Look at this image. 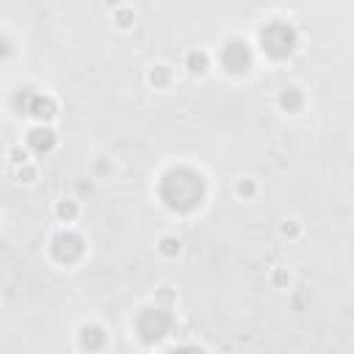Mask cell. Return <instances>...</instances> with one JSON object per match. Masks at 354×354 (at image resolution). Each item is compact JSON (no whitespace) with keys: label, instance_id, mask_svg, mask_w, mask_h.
<instances>
[{"label":"cell","instance_id":"obj_1","mask_svg":"<svg viewBox=\"0 0 354 354\" xmlns=\"http://www.w3.org/2000/svg\"><path fill=\"white\" fill-rule=\"evenodd\" d=\"M202 196H205V180L199 171H194L188 166L169 169L160 180V199L177 213L194 210L202 202Z\"/></svg>","mask_w":354,"mask_h":354},{"label":"cell","instance_id":"obj_2","mask_svg":"<svg viewBox=\"0 0 354 354\" xmlns=\"http://www.w3.org/2000/svg\"><path fill=\"white\" fill-rule=\"evenodd\" d=\"M260 41H263V50H266L268 55L285 58V55H290L293 47H296V30H293L290 25H285V22H271V25L263 28Z\"/></svg>","mask_w":354,"mask_h":354},{"label":"cell","instance_id":"obj_3","mask_svg":"<svg viewBox=\"0 0 354 354\" xmlns=\"http://www.w3.org/2000/svg\"><path fill=\"white\" fill-rule=\"evenodd\" d=\"M171 329V315L160 307H147L138 318H136V332L144 343H158L169 335Z\"/></svg>","mask_w":354,"mask_h":354},{"label":"cell","instance_id":"obj_4","mask_svg":"<svg viewBox=\"0 0 354 354\" xmlns=\"http://www.w3.org/2000/svg\"><path fill=\"white\" fill-rule=\"evenodd\" d=\"M53 254L61 263H75L83 254V238L77 232H58L53 241Z\"/></svg>","mask_w":354,"mask_h":354},{"label":"cell","instance_id":"obj_5","mask_svg":"<svg viewBox=\"0 0 354 354\" xmlns=\"http://www.w3.org/2000/svg\"><path fill=\"white\" fill-rule=\"evenodd\" d=\"M221 64L230 69V72H246L249 64H252V53L243 41H227L224 50H221Z\"/></svg>","mask_w":354,"mask_h":354},{"label":"cell","instance_id":"obj_6","mask_svg":"<svg viewBox=\"0 0 354 354\" xmlns=\"http://www.w3.org/2000/svg\"><path fill=\"white\" fill-rule=\"evenodd\" d=\"M17 108L25 111V113H30V116H39V119H50L55 113V102L53 100L39 97V94H33L28 88L22 94H17Z\"/></svg>","mask_w":354,"mask_h":354},{"label":"cell","instance_id":"obj_7","mask_svg":"<svg viewBox=\"0 0 354 354\" xmlns=\"http://www.w3.org/2000/svg\"><path fill=\"white\" fill-rule=\"evenodd\" d=\"M28 144L36 149V152H50L55 147V133L47 130V127H36L28 133Z\"/></svg>","mask_w":354,"mask_h":354},{"label":"cell","instance_id":"obj_8","mask_svg":"<svg viewBox=\"0 0 354 354\" xmlns=\"http://www.w3.org/2000/svg\"><path fill=\"white\" fill-rule=\"evenodd\" d=\"M80 343H83V348L97 351V348L105 343V332H102L100 326H83V332H80Z\"/></svg>","mask_w":354,"mask_h":354},{"label":"cell","instance_id":"obj_9","mask_svg":"<svg viewBox=\"0 0 354 354\" xmlns=\"http://www.w3.org/2000/svg\"><path fill=\"white\" fill-rule=\"evenodd\" d=\"M279 102H282L285 111H299V105H301V94H299V88H285L282 97H279Z\"/></svg>","mask_w":354,"mask_h":354},{"label":"cell","instance_id":"obj_10","mask_svg":"<svg viewBox=\"0 0 354 354\" xmlns=\"http://www.w3.org/2000/svg\"><path fill=\"white\" fill-rule=\"evenodd\" d=\"M205 66H207V58L202 53H191L188 55V69L191 72H205Z\"/></svg>","mask_w":354,"mask_h":354},{"label":"cell","instance_id":"obj_11","mask_svg":"<svg viewBox=\"0 0 354 354\" xmlns=\"http://www.w3.org/2000/svg\"><path fill=\"white\" fill-rule=\"evenodd\" d=\"M160 252L169 254V257H174V254L180 252V241H177V238H163V241H160Z\"/></svg>","mask_w":354,"mask_h":354},{"label":"cell","instance_id":"obj_12","mask_svg":"<svg viewBox=\"0 0 354 354\" xmlns=\"http://www.w3.org/2000/svg\"><path fill=\"white\" fill-rule=\"evenodd\" d=\"M58 216H61V218H72V216H75V205H72V202H61V205H58Z\"/></svg>","mask_w":354,"mask_h":354},{"label":"cell","instance_id":"obj_13","mask_svg":"<svg viewBox=\"0 0 354 354\" xmlns=\"http://www.w3.org/2000/svg\"><path fill=\"white\" fill-rule=\"evenodd\" d=\"M166 354H202V351L194 348V346H180V348H171V351H166Z\"/></svg>","mask_w":354,"mask_h":354}]
</instances>
